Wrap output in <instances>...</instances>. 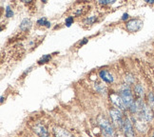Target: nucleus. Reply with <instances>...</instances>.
<instances>
[{"mask_svg":"<svg viewBox=\"0 0 154 137\" xmlns=\"http://www.w3.org/2000/svg\"><path fill=\"white\" fill-rule=\"evenodd\" d=\"M100 3L106 5V4H112V3H114V1H110V0H101Z\"/></svg>","mask_w":154,"mask_h":137,"instance_id":"nucleus-20","label":"nucleus"},{"mask_svg":"<svg viewBox=\"0 0 154 137\" xmlns=\"http://www.w3.org/2000/svg\"><path fill=\"white\" fill-rule=\"evenodd\" d=\"M98 124L106 137H114L115 132H114L113 125L109 121V119H106L105 116H99Z\"/></svg>","mask_w":154,"mask_h":137,"instance_id":"nucleus-2","label":"nucleus"},{"mask_svg":"<svg viewBox=\"0 0 154 137\" xmlns=\"http://www.w3.org/2000/svg\"><path fill=\"white\" fill-rule=\"evenodd\" d=\"M128 14H124V15H123V17H122V19H123V20H126V19H128Z\"/></svg>","mask_w":154,"mask_h":137,"instance_id":"nucleus-21","label":"nucleus"},{"mask_svg":"<svg viewBox=\"0 0 154 137\" xmlns=\"http://www.w3.org/2000/svg\"><path fill=\"white\" fill-rule=\"evenodd\" d=\"M134 125L136 126V129H137L138 130H140V132H145V130L146 129V122L144 121L143 119L140 118L139 116L137 119H135L134 120Z\"/></svg>","mask_w":154,"mask_h":137,"instance_id":"nucleus-10","label":"nucleus"},{"mask_svg":"<svg viewBox=\"0 0 154 137\" xmlns=\"http://www.w3.org/2000/svg\"><path fill=\"white\" fill-rule=\"evenodd\" d=\"M33 132L36 133L39 137H50L47 129L41 124H37L33 127Z\"/></svg>","mask_w":154,"mask_h":137,"instance_id":"nucleus-7","label":"nucleus"},{"mask_svg":"<svg viewBox=\"0 0 154 137\" xmlns=\"http://www.w3.org/2000/svg\"><path fill=\"white\" fill-rule=\"evenodd\" d=\"M99 75H100V77H101V79L106 83H112L113 82V76H112V74L108 70H102L101 71H100Z\"/></svg>","mask_w":154,"mask_h":137,"instance_id":"nucleus-9","label":"nucleus"},{"mask_svg":"<svg viewBox=\"0 0 154 137\" xmlns=\"http://www.w3.org/2000/svg\"><path fill=\"white\" fill-rule=\"evenodd\" d=\"M109 115L111 117L112 123H113L114 126H116L119 129H122L123 124H124V120H125V118L123 117L122 111L120 110H117V109H111L109 111Z\"/></svg>","mask_w":154,"mask_h":137,"instance_id":"nucleus-3","label":"nucleus"},{"mask_svg":"<svg viewBox=\"0 0 154 137\" xmlns=\"http://www.w3.org/2000/svg\"><path fill=\"white\" fill-rule=\"evenodd\" d=\"M14 16V11L11 10L10 7L6 8V17H11Z\"/></svg>","mask_w":154,"mask_h":137,"instance_id":"nucleus-17","label":"nucleus"},{"mask_svg":"<svg viewBox=\"0 0 154 137\" xmlns=\"http://www.w3.org/2000/svg\"><path fill=\"white\" fill-rule=\"evenodd\" d=\"M51 56L50 54H47V55H43L42 57H41L39 60H38V64H45L47 62H49L51 60Z\"/></svg>","mask_w":154,"mask_h":137,"instance_id":"nucleus-13","label":"nucleus"},{"mask_svg":"<svg viewBox=\"0 0 154 137\" xmlns=\"http://www.w3.org/2000/svg\"><path fill=\"white\" fill-rule=\"evenodd\" d=\"M149 105L152 109V111H154V93L153 92L149 93Z\"/></svg>","mask_w":154,"mask_h":137,"instance_id":"nucleus-14","label":"nucleus"},{"mask_svg":"<svg viewBox=\"0 0 154 137\" xmlns=\"http://www.w3.org/2000/svg\"><path fill=\"white\" fill-rule=\"evenodd\" d=\"M96 16H88V17H87V18L85 19V21H84V23L85 24H87V25H91V24H93L94 22L96 21Z\"/></svg>","mask_w":154,"mask_h":137,"instance_id":"nucleus-15","label":"nucleus"},{"mask_svg":"<svg viewBox=\"0 0 154 137\" xmlns=\"http://www.w3.org/2000/svg\"><path fill=\"white\" fill-rule=\"evenodd\" d=\"M134 91H135L136 95H138L139 96V99H141V97L144 96V89H143V87H142V85H140V84L136 85Z\"/></svg>","mask_w":154,"mask_h":137,"instance_id":"nucleus-12","label":"nucleus"},{"mask_svg":"<svg viewBox=\"0 0 154 137\" xmlns=\"http://www.w3.org/2000/svg\"><path fill=\"white\" fill-rule=\"evenodd\" d=\"M73 23V17H72V16H69L68 18L66 19V25L68 26V27H69Z\"/></svg>","mask_w":154,"mask_h":137,"instance_id":"nucleus-19","label":"nucleus"},{"mask_svg":"<svg viewBox=\"0 0 154 137\" xmlns=\"http://www.w3.org/2000/svg\"><path fill=\"white\" fill-rule=\"evenodd\" d=\"M120 95H121V98L123 100L124 104H125L126 108L130 109L135 104V101H134V98H133L131 90H130V88H129V85L125 84V85H123L121 87Z\"/></svg>","mask_w":154,"mask_h":137,"instance_id":"nucleus-1","label":"nucleus"},{"mask_svg":"<svg viewBox=\"0 0 154 137\" xmlns=\"http://www.w3.org/2000/svg\"><path fill=\"white\" fill-rule=\"evenodd\" d=\"M32 26V23H31V20L29 19H23L21 24H20V30L23 32L27 31V30H29V28H31Z\"/></svg>","mask_w":154,"mask_h":137,"instance_id":"nucleus-11","label":"nucleus"},{"mask_svg":"<svg viewBox=\"0 0 154 137\" xmlns=\"http://www.w3.org/2000/svg\"><path fill=\"white\" fill-rule=\"evenodd\" d=\"M37 24L40 26H47V27H51V23L47 20L46 18H41L37 21Z\"/></svg>","mask_w":154,"mask_h":137,"instance_id":"nucleus-16","label":"nucleus"},{"mask_svg":"<svg viewBox=\"0 0 154 137\" xmlns=\"http://www.w3.org/2000/svg\"><path fill=\"white\" fill-rule=\"evenodd\" d=\"M118 137H126V136H125V135H119Z\"/></svg>","mask_w":154,"mask_h":137,"instance_id":"nucleus-22","label":"nucleus"},{"mask_svg":"<svg viewBox=\"0 0 154 137\" xmlns=\"http://www.w3.org/2000/svg\"><path fill=\"white\" fill-rule=\"evenodd\" d=\"M127 30L130 33H136L140 31L143 27V21L140 19H131L127 22L126 24Z\"/></svg>","mask_w":154,"mask_h":137,"instance_id":"nucleus-4","label":"nucleus"},{"mask_svg":"<svg viewBox=\"0 0 154 137\" xmlns=\"http://www.w3.org/2000/svg\"><path fill=\"white\" fill-rule=\"evenodd\" d=\"M110 98H111L112 104H113V106L115 107L117 110H120L122 111H124V110L126 109L125 104H124L123 100L121 98V95L117 94V93H113L110 96Z\"/></svg>","mask_w":154,"mask_h":137,"instance_id":"nucleus-6","label":"nucleus"},{"mask_svg":"<svg viewBox=\"0 0 154 137\" xmlns=\"http://www.w3.org/2000/svg\"><path fill=\"white\" fill-rule=\"evenodd\" d=\"M126 82H127L128 85L132 84V83L134 82V78L132 77V75H128V76H126Z\"/></svg>","mask_w":154,"mask_h":137,"instance_id":"nucleus-18","label":"nucleus"},{"mask_svg":"<svg viewBox=\"0 0 154 137\" xmlns=\"http://www.w3.org/2000/svg\"><path fill=\"white\" fill-rule=\"evenodd\" d=\"M122 129H123L124 134H125L126 137H136L135 132H134V128H133V125H132L131 121H130L129 119L125 118Z\"/></svg>","mask_w":154,"mask_h":137,"instance_id":"nucleus-5","label":"nucleus"},{"mask_svg":"<svg viewBox=\"0 0 154 137\" xmlns=\"http://www.w3.org/2000/svg\"><path fill=\"white\" fill-rule=\"evenodd\" d=\"M53 135L54 137H73L69 132L61 127H55L53 129Z\"/></svg>","mask_w":154,"mask_h":137,"instance_id":"nucleus-8","label":"nucleus"}]
</instances>
